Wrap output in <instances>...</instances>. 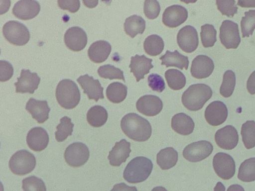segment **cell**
I'll return each mask as SVG.
<instances>
[{
    "label": "cell",
    "mask_w": 255,
    "mask_h": 191,
    "mask_svg": "<svg viewBox=\"0 0 255 191\" xmlns=\"http://www.w3.org/2000/svg\"><path fill=\"white\" fill-rule=\"evenodd\" d=\"M121 127L128 138L135 141H145L151 135V126L148 121L135 113L125 115L121 121Z\"/></svg>",
    "instance_id": "6da1fadb"
},
{
    "label": "cell",
    "mask_w": 255,
    "mask_h": 191,
    "mask_svg": "<svg viewBox=\"0 0 255 191\" xmlns=\"http://www.w3.org/2000/svg\"><path fill=\"white\" fill-rule=\"evenodd\" d=\"M211 88L204 84H196L189 86L183 93L181 100L183 105L188 110L201 109L212 97Z\"/></svg>",
    "instance_id": "7a4b0ae2"
},
{
    "label": "cell",
    "mask_w": 255,
    "mask_h": 191,
    "mask_svg": "<svg viewBox=\"0 0 255 191\" xmlns=\"http://www.w3.org/2000/svg\"><path fill=\"white\" fill-rule=\"evenodd\" d=\"M153 164L148 158L139 156L132 159L125 168L123 177L129 183L136 184L142 182L150 175Z\"/></svg>",
    "instance_id": "3957f363"
},
{
    "label": "cell",
    "mask_w": 255,
    "mask_h": 191,
    "mask_svg": "<svg viewBox=\"0 0 255 191\" xmlns=\"http://www.w3.org/2000/svg\"><path fill=\"white\" fill-rule=\"evenodd\" d=\"M55 95L59 104L67 109L75 107L81 98L78 86L70 79H63L59 82L56 87Z\"/></svg>",
    "instance_id": "277c9868"
},
{
    "label": "cell",
    "mask_w": 255,
    "mask_h": 191,
    "mask_svg": "<svg viewBox=\"0 0 255 191\" xmlns=\"http://www.w3.org/2000/svg\"><path fill=\"white\" fill-rule=\"evenodd\" d=\"M36 165L34 155L26 150H20L14 153L8 163L12 173L23 176L30 173Z\"/></svg>",
    "instance_id": "5b68a950"
},
{
    "label": "cell",
    "mask_w": 255,
    "mask_h": 191,
    "mask_svg": "<svg viewBox=\"0 0 255 191\" xmlns=\"http://www.w3.org/2000/svg\"><path fill=\"white\" fill-rule=\"evenodd\" d=\"M2 33L7 41L16 46L24 45L30 39L28 28L18 21L10 20L6 22L3 26Z\"/></svg>",
    "instance_id": "8992f818"
},
{
    "label": "cell",
    "mask_w": 255,
    "mask_h": 191,
    "mask_svg": "<svg viewBox=\"0 0 255 191\" xmlns=\"http://www.w3.org/2000/svg\"><path fill=\"white\" fill-rule=\"evenodd\" d=\"M90 156L88 147L82 142H74L70 144L64 152L66 162L72 167H79L84 165Z\"/></svg>",
    "instance_id": "52a82bcc"
},
{
    "label": "cell",
    "mask_w": 255,
    "mask_h": 191,
    "mask_svg": "<svg viewBox=\"0 0 255 191\" xmlns=\"http://www.w3.org/2000/svg\"><path fill=\"white\" fill-rule=\"evenodd\" d=\"M212 143L206 140L193 142L187 145L183 151V156L191 162H197L207 158L213 152Z\"/></svg>",
    "instance_id": "ba28073f"
},
{
    "label": "cell",
    "mask_w": 255,
    "mask_h": 191,
    "mask_svg": "<svg viewBox=\"0 0 255 191\" xmlns=\"http://www.w3.org/2000/svg\"><path fill=\"white\" fill-rule=\"evenodd\" d=\"M220 39L226 49H236L241 42L238 25L230 20H225L220 28Z\"/></svg>",
    "instance_id": "9c48e42d"
},
{
    "label": "cell",
    "mask_w": 255,
    "mask_h": 191,
    "mask_svg": "<svg viewBox=\"0 0 255 191\" xmlns=\"http://www.w3.org/2000/svg\"><path fill=\"white\" fill-rule=\"evenodd\" d=\"M213 167L216 174L223 180H229L235 175L236 165L228 154L219 152L213 159Z\"/></svg>",
    "instance_id": "30bf717a"
},
{
    "label": "cell",
    "mask_w": 255,
    "mask_h": 191,
    "mask_svg": "<svg viewBox=\"0 0 255 191\" xmlns=\"http://www.w3.org/2000/svg\"><path fill=\"white\" fill-rule=\"evenodd\" d=\"M177 42L180 48L186 53H192L197 48L199 44L196 29L191 25L181 28L177 35Z\"/></svg>",
    "instance_id": "8fae6325"
},
{
    "label": "cell",
    "mask_w": 255,
    "mask_h": 191,
    "mask_svg": "<svg viewBox=\"0 0 255 191\" xmlns=\"http://www.w3.org/2000/svg\"><path fill=\"white\" fill-rule=\"evenodd\" d=\"M215 141L221 148L228 150H232L238 143V131L233 126L226 125L216 131Z\"/></svg>",
    "instance_id": "7c38bea8"
},
{
    "label": "cell",
    "mask_w": 255,
    "mask_h": 191,
    "mask_svg": "<svg viewBox=\"0 0 255 191\" xmlns=\"http://www.w3.org/2000/svg\"><path fill=\"white\" fill-rule=\"evenodd\" d=\"M228 109L222 101L216 100L210 103L205 110L206 121L212 126H218L223 123L228 117Z\"/></svg>",
    "instance_id": "4fadbf2b"
},
{
    "label": "cell",
    "mask_w": 255,
    "mask_h": 191,
    "mask_svg": "<svg viewBox=\"0 0 255 191\" xmlns=\"http://www.w3.org/2000/svg\"><path fill=\"white\" fill-rule=\"evenodd\" d=\"M66 46L71 50L80 51L87 43V36L85 31L79 26H73L68 29L64 36Z\"/></svg>",
    "instance_id": "5bb4252c"
},
{
    "label": "cell",
    "mask_w": 255,
    "mask_h": 191,
    "mask_svg": "<svg viewBox=\"0 0 255 191\" xmlns=\"http://www.w3.org/2000/svg\"><path fill=\"white\" fill-rule=\"evenodd\" d=\"M187 9L180 5L174 4L167 7L162 14V22L170 28L176 27L188 18Z\"/></svg>",
    "instance_id": "9a60e30c"
},
{
    "label": "cell",
    "mask_w": 255,
    "mask_h": 191,
    "mask_svg": "<svg viewBox=\"0 0 255 191\" xmlns=\"http://www.w3.org/2000/svg\"><path fill=\"white\" fill-rule=\"evenodd\" d=\"M17 82L14 83L15 92L17 93H28L33 94L38 88L40 78L36 73H31L29 70L22 69Z\"/></svg>",
    "instance_id": "2e32d148"
},
{
    "label": "cell",
    "mask_w": 255,
    "mask_h": 191,
    "mask_svg": "<svg viewBox=\"0 0 255 191\" xmlns=\"http://www.w3.org/2000/svg\"><path fill=\"white\" fill-rule=\"evenodd\" d=\"M136 107L140 113L147 116H154L160 112L163 108V103L158 96L147 95L137 100Z\"/></svg>",
    "instance_id": "e0dca14e"
},
{
    "label": "cell",
    "mask_w": 255,
    "mask_h": 191,
    "mask_svg": "<svg viewBox=\"0 0 255 191\" xmlns=\"http://www.w3.org/2000/svg\"><path fill=\"white\" fill-rule=\"evenodd\" d=\"M77 81L89 99H94L98 101L99 99L104 98V88L98 79L95 80L93 77L85 74L80 76L77 79Z\"/></svg>",
    "instance_id": "ac0fdd59"
},
{
    "label": "cell",
    "mask_w": 255,
    "mask_h": 191,
    "mask_svg": "<svg viewBox=\"0 0 255 191\" xmlns=\"http://www.w3.org/2000/svg\"><path fill=\"white\" fill-rule=\"evenodd\" d=\"M214 69V64L209 57L200 55L192 61L190 72L195 78L201 79L208 77L211 75Z\"/></svg>",
    "instance_id": "d6986e66"
},
{
    "label": "cell",
    "mask_w": 255,
    "mask_h": 191,
    "mask_svg": "<svg viewBox=\"0 0 255 191\" xmlns=\"http://www.w3.org/2000/svg\"><path fill=\"white\" fill-rule=\"evenodd\" d=\"M40 5L36 0H22L16 2L12 8V13L22 20L35 17L39 12Z\"/></svg>",
    "instance_id": "ffe728a7"
},
{
    "label": "cell",
    "mask_w": 255,
    "mask_h": 191,
    "mask_svg": "<svg viewBox=\"0 0 255 191\" xmlns=\"http://www.w3.org/2000/svg\"><path fill=\"white\" fill-rule=\"evenodd\" d=\"M49 141L47 131L41 127L31 128L26 136V143L33 151L40 152L45 149Z\"/></svg>",
    "instance_id": "44dd1931"
},
{
    "label": "cell",
    "mask_w": 255,
    "mask_h": 191,
    "mask_svg": "<svg viewBox=\"0 0 255 191\" xmlns=\"http://www.w3.org/2000/svg\"><path fill=\"white\" fill-rule=\"evenodd\" d=\"M130 146V143L125 139L117 142L108 156L110 165L119 167L125 162L131 152Z\"/></svg>",
    "instance_id": "7402d4cb"
},
{
    "label": "cell",
    "mask_w": 255,
    "mask_h": 191,
    "mask_svg": "<svg viewBox=\"0 0 255 191\" xmlns=\"http://www.w3.org/2000/svg\"><path fill=\"white\" fill-rule=\"evenodd\" d=\"M152 59L147 58L144 55H135L131 57L129 67L130 72L132 73L137 82L144 79V75L149 73V70L153 68Z\"/></svg>",
    "instance_id": "603a6c76"
},
{
    "label": "cell",
    "mask_w": 255,
    "mask_h": 191,
    "mask_svg": "<svg viewBox=\"0 0 255 191\" xmlns=\"http://www.w3.org/2000/svg\"><path fill=\"white\" fill-rule=\"evenodd\" d=\"M25 109L39 123H42L49 118L50 108L46 100L31 97L26 104Z\"/></svg>",
    "instance_id": "cb8c5ba5"
},
{
    "label": "cell",
    "mask_w": 255,
    "mask_h": 191,
    "mask_svg": "<svg viewBox=\"0 0 255 191\" xmlns=\"http://www.w3.org/2000/svg\"><path fill=\"white\" fill-rule=\"evenodd\" d=\"M112 50L111 44L105 40L93 43L88 50L89 59L96 63H101L107 59Z\"/></svg>",
    "instance_id": "d4e9b609"
},
{
    "label": "cell",
    "mask_w": 255,
    "mask_h": 191,
    "mask_svg": "<svg viewBox=\"0 0 255 191\" xmlns=\"http://www.w3.org/2000/svg\"><path fill=\"white\" fill-rule=\"evenodd\" d=\"M195 127L192 118L184 113L175 114L171 119V127L176 133L188 135L191 134Z\"/></svg>",
    "instance_id": "484cf974"
},
{
    "label": "cell",
    "mask_w": 255,
    "mask_h": 191,
    "mask_svg": "<svg viewBox=\"0 0 255 191\" xmlns=\"http://www.w3.org/2000/svg\"><path fill=\"white\" fill-rule=\"evenodd\" d=\"M161 65L166 67H175L181 70H187L189 65L188 57L181 54L177 50L170 52L167 50L165 54L159 58Z\"/></svg>",
    "instance_id": "4316f807"
},
{
    "label": "cell",
    "mask_w": 255,
    "mask_h": 191,
    "mask_svg": "<svg viewBox=\"0 0 255 191\" xmlns=\"http://www.w3.org/2000/svg\"><path fill=\"white\" fill-rule=\"evenodd\" d=\"M178 161V153L172 147L161 149L156 155V162L163 170L173 167Z\"/></svg>",
    "instance_id": "83f0119b"
},
{
    "label": "cell",
    "mask_w": 255,
    "mask_h": 191,
    "mask_svg": "<svg viewBox=\"0 0 255 191\" xmlns=\"http://www.w3.org/2000/svg\"><path fill=\"white\" fill-rule=\"evenodd\" d=\"M126 33L131 38L137 34H142L145 28V21L140 16L134 14L125 20L124 24Z\"/></svg>",
    "instance_id": "f1b7e54d"
},
{
    "label": "cell",
    "mask_w": 255,
    "mask_h": 191,
    "mask_svg": "<svg viewBox=\"0 0 255 191\" xmlns=\"http://www.w3.org/2000/svg\"><path fill=\"white\" fill-rule=\"evenodd\" d=\"M108 114L102 106L95 105L91 107L87 113L86 118L88 123L94 127H100L107 121Z\"/></svg>",
    "instance_id": "f546056e"
},
{
    "label": "cell",
    "mask_w": 255,
    "mask_h": 191,
    "mask_svg": "<svg viewBox=\"0 0 255 191\" xmlns=\"http://www.w3.org/2000/svg\"><path fill=\"white\" fill-rule=\"evenodd\" d=\"M106 93L109 101L114 103H119L126 98L127 87L121 83L113 82L108 86Z\"/></svg>",
    "instance_id": "4dcf8cb0"
},
{
    "label": "cell",
    "mask_w": 255,
    "mask_h": 191,
    "mask_svg": "<svg viewBox=\"0 0 255 191\" xmlns=\"http://www.w3.org/2000/svg\"><path fill=\"white\" fill-rule=\"evenodd\" d=\"M164 44L163 39L159 36L152 34L147 37L143 43L145 52L151 56L159 55L163 51Z\"/></svg>",
    "instance_id": "1f68e13d"
},
{
    "label": "cell",
    "mask_w": 255,
    "mask_h": 191,
    "mask_svg": "<svg viewBox=\"0 0 255 191\" xmlns=\"http://www.w3.org/2000/svg\"><path fill=\"white\" fill-rule=\"evenodd\" d=\"M238 178L244 182L255 181V157L246 159L241 163L239 169Z\"/></svg>",
    "instance_id": "d6a6232c"
},
{
    "label": "cell",
    "mask_w": 255,
    "mask_h": 191,
    "mask_svg": "<svg viewBox=\"0 0 255 191\" xmlns=\"http://www.w3.org/2000/svg\"><path fill=\"white\" fill-rule=\"evenodd\" d=\"M165 77L168 86L173 90H180L185 86V76L177 69L167 70L165 73Z\"/></svg>",
    "instance_id": "836d02e7"
},
{
    "label": "cell",
    "mask_w": 255,
    "mask_h": 191,
    "mask_svg": "<svg viewBox=\"0 0 255 191\" xmlns=\"http://www.w3.org/2000/svg\"><path fill=\"white\" fill-rule=\"evenodd\" d=\"M241 134L245 147L250 149L255 147V121L248 120L242 125Z\"/></svg>",
    "instance_id": "e575fe53"
},
{
    "label": "cell",
    "mask_w": 255,
    "mask_h": 191,
    "mask_svg": "<svg viewBox=\"0 0 255 191\" xmlns=\"http://www.w3.org/2000/svg\"><path fill=\"white\" fill-rule=\"evenodd\" d=\"M74 126L70 118L67 116L62 117L60 123L56 126L57 130L55 132L56 140L58 142H62L71 135Z\"/></svg>",
    "instance_id": "d590c367"
},
{
    "label": "cell",
    "mask_w": 255,
    "mask_h": 191,
    "mask_svg": "<svg viewBox=\"0 0 255 191\" xmlns=\"http://www.w3.org/2000/svg\"><path fill=\"white\" fill-rule=\"evenodd\" d=\"M236 85V76L232 70L226 71L223 78V82L220 88V93L224 97L231 96L234 91Z\"/></svg>",
    "instance_id": "8d00e7d4"
},
{
    "label": "cell",
    "mask_w": 255,
    "mask_h": 191,
    "mask_svg": "<svg viewBox=\"0 0 255 191\" xmlns=\"http://www.w3.org/2000/svg\"><path fill=\"white\" fill-rule=\"evenodd\" d=\"M241 21L243 38L252 35L255 29V10L251 9L244 13Z\"/></svg>",
    "instance_id": "74e56055"
},
{
    "label": "cell",
    "mask_w": 255,
    "mask_h": 191,
    "mask_svg": "<svg viewBox=\"0 0 255 191\" xmlns=\"http://www.w3.org/2000/svg\"><path fill=\"white\" fill-rule=\"evenodd\" d=\"M200 36L201 42L205 48L212 47L217 41V31L214 26L209 24L201 27Z\"/></svg>",
    "instance_id": "f35d334b"
},
{
    "label": "cell",
    "mask_w": 255,
    "mask_h": 191,
    "mask_svg": "<svg viewBox=\"0 0 255 191\" xmlns=\"http://www.w3.org/2000/svg\"><path fill=\"white\" fill-rule=\"evenodd\" d=\"M97 72L101 78L110 80L120 79L125 82L123 72L113 65L107 64L101 66L98 68Z\"/></svg>",
    "instance_id": "ab89813d"
},
{
    "label": "cell",
    "mask_w": 255,
    "mask_h": 191,
    "mask_svg": "<svg viewBox=\"0 0 255 191\" xmlns=\"http://www.w3.org/2000/svg\"><path fill=\"white\" fill-rule=\"evenodd\" d=\"M23 191H46V188L42 179L34 176L25 178L22 181Z\"/></svg>",
    "instance_id": "60d3db41"
},
{
    "label": "cell",
    "mask_w": 255,
    "mask_h": 191,
    "mask_svg": "<svg viewBox=\"0 0 255 191\" xmlns=\"http://www.w3.org/2000/svg\"><path fill=\"white\" fill-rule=\"evenodd\" d=\"M216 5L222 14L228 17H233L238 12V7L234 0H217Z\"/></svg>",
    "instance_id": "b9f144b4"
},
{
    "label": "cell",
    "mask_w": 255,
    "mask_h": 191,
    "mask_svg": "<svg viewBox=\"0 0 255 191\" xmlns=\"http://www.w3.org/2000/svg\"><path fill=\"white\" fill-rule=\"evenodd\" d=\"M160 11V6L158 1L146 0L144 2L143 12L147 18L153 19L157 17Z\"/></svg>",
    "instance_id": "7bdbcfd3"
},
{
    "label": "cell",
    "mask_w": 255,
    "mask_h": 191,
    "mask_svg": "<svg viewBox=\"0 0 255 191\" xmlns=\"http://www.w3.org/2000/svg\"><path fill=\"white\" fill-rule=\"evenodd\" d=\"M149 87L154 91L161 93L165 88V84L163 79L157 74H151L148 76Z\"/></svg>",
    "instance_id": "ee69618b"
},
{
    "label": "cell",
    "mask_w": 255,
    "mask_h": 191,
    "mask_svg": "<svg viewBox=\"0 0 255 191\" xmlns=\"http://www.w3.org/2000/svg\"><path fill=\"white\" fill-rule=\"evenodd\" d=\"M13 74L11 64L5 60L0 61V81L5 82L9 80Z\"/></svg>",
    "instance_id": "f6af8a7d"
},
{
    "label": "cell",
    "mask_w": 255,
    "mask_h": 191,
    "mask_svg": "<svg viewBox=\"0 0 255 191\" xmlns=\"http://www.w3.org/2000/svg\"><path fill=\"white\" fill-rule=\"evenodd\" d=\"M57 3L62 9L68 10L72 13L77 11L80 7V1L78 0H58Z\"/></svg>",
    "instance_id": "bcb514c9"
},
{
    "label": "cell",
    "mask_w": 255,
    "mask_h": 191,
    "mask_svg": "<svg viewBox=\"0 0 255 191\" xmlns=\"http://www.w3.org/2000/svg\"><path fill=\"white\" fill-rule=\"evenodd\" d=\"M111 191H137L135 187L128 186L124 183L114 185Z\"/></svg>",
    "instance_id": "7dc6e473"
},
{
    "label": "cell",
    "mask_w": 255,
    "mask_h": 191,
    "mask_svg": "<svg viewBox=\"0 0 255 191\" xmlns=\"http://www.w3.org/2000/svg\"><path fill=\"white\" fill-rule=\"evenodd\" d=\"M247 89L250 94H255V70L250 75L247 81Z\"/></svg>",
    "instance_id": "c3c4849f"
},
{
    "label": "cell",
    "mask_w": 255,
    "mask_h": 191,
    "mask_svg": "<svg viewBox=\"0 0 255 191\" xmlns=\"http://www.w3.org/2000/svg\"><path fill=\"white\" fill-rule=\"evenodd\" d=\"M237 5L243 7H255V0H239Z\"/></svg>",
    "instance_id": "681fc988"
},
{
    "label": "cell",
    "mask_w": 255,
    "mask_h": 191,
    "mask_svg": "<svg viewBox=\"0 0 255 191\" xmlns=\"http://www.w3.org/2000/svg\"><path fill=\"white\" fill-rule=\"evenodd\" d=\"M227 191H245V190L241 185L234 184L229 186Z\"/></svg>",
    "instance_id": "f907efd6"
},
{
    "label": "cell",
    "mask_w": 255,
    "mask_h": 191,
    "mask_svg": "<svg viewBox=\"0 0 255 191\" xmlns=\"http://www.w3.org/2000/svg\"><path fill=\"white\" fill-rule=\"evenodd\" d=\"M225 187L220 182L217 183L216 186L214 189V191H225Z\"/></svg>",
    "instance_id": "816d5d0a"
},
{
    "label": "cell",
    "mask_w": 255,
    "mask_h": 191,
    "mask_svg": "<svg viewBox=\"0 0 255 191\" xmlns=\"http://www.w3.org/2000/svg\"><path fill=\"white\" fill-rule=\"evenodd\" d=\"M83 2L84 3V4L85 5H86L87 6L89 7H90V8H92V6L91 5V3L92 4H98V1L96 0H90V1H89V0H83Z\"/></svg>",
    "instance_id": "f5cc1de1"
},
{
    "label": "cell",
    "mask_w": 255,
    "mask_h": 191,
    "mask_svg": "<svg viewBox=\"0 0 255 191\" xmlns=\"http://www.w3.org/2000/svg\"><path fill=\"white\" fill-rule=\"evenodd\" d=\"M151 191H168L165 188L161 186L156 187Z\"/></svg>",
    "instance_id": "db71d44e"
}]
</instances>
